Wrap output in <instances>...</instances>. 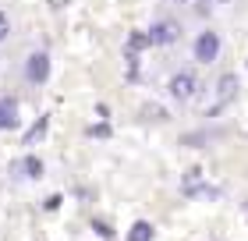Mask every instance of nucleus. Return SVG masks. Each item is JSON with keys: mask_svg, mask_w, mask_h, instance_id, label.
<instances>
[{"mask_svg": "<svg viewBox=\"0 0 248 241\" xmlns=\"http://www.w3.org/2000/svg\"><path fill=\"white\" fill-rule=\"evenodd\" d=\"M234 96H238V75H220V82H217V103L206 110V117H217Z\"/></svg>", "mask_w": 248, "mask_h": 241, "instance_id": "f257e3e1", "label": "nucleus"}, {"mask_svg": "<svg viewBox=\"0 0 248 241\" xmlns=\"http://www.w3.org/2000/svg\"><path fill=\"white\" fill-rule=\"evenodd\" d=\"M220 57V32H199V39H195V61L199 64H209V61H217Z\"/></svg>", "mask_w": 248, "mask_h": 241, "instance_id": "f03ea898", "label": "nucleus"}, {"mask_svg": "<svg viewBox=\"0 0 248 241\" xmlns=\"http://www.w3.org/2000/svg\"><path fill=\"white\" fill-rule=\"evenodd\" d=\"M149 36H153V47H170V43L181 39V25L170 21V18H163V21H156L149 29Z\"/></svg>", "mask_w": 248, "mask_h": 241, "instance_id": "7ed1b4c3", "label": "nucleus"}, {"mask_svg": "<svg viewBox=\"0 0 248 241\" xmlns=\"http://www.w3.org/2000/svg\"><path fill=\"white\" fill-rule=\"evenodd\" d=\"M25 78L32 85H39V82H46L50 78V57L46 53H29V61H25Z\"/></svg>", "mask_w": 248, "mask_h": 241, "instance_id": "20e7f679", "label": "nucleus"}, {"mask_svg": "<svg viewBox=\"0 0 248 241\" xmlns=\"http://www.w3.org/2000/svg\"><path fill=\"white\" fill-rule=\"evenodd\" d=\"M167 89H170L174 99H191V93H195V75H191V71H177Z\"/></svg>", "mask_w": 248, "mask_h": 241, "instance_id": "39448f33", "label": "nucleus"}, {"mask_svg": "<svg viewBox=\"0 0 248 241\" xmlns=\"http://www.w3.org/2000/svg\"><path fill=\"white\" fill-rule=\"evenodd\" d=\"M18 124V99L15 96H0V131Z\"/></svg>", "mask_w": 248, "mask_h": 241, "instance_id": "423d86ee", "label": "nucleus"}, {"mask_svg": "<svg viewBox=\"0 0 248 241\" xmlns=\"http://www.w3.org/2000/svg\"><path fill=\"white\" fill-rule=\"evenodd\" d=\"M153 224L149 220H135L131 224V231H128V241H153Z\"/></svg>", "mask_w": 248, "mask_h": 241, "instance_id": "0eeeda50", "label": "nucleus"}, {"mask_svg": "<svg viewBox=\"0 0 248 241\" xmlns=\"http://www.w3.org/2000/svg\"><path fill=\"white\" fill-rule=\"evenodd\" d=\"M46 128H50V117L43 113V117H39L36 124H32V128H29V135H25V145H36V142L43 139V135H46Z\"/></svg>", "mask_w": 248, "mask_h": 241, "instance_id": "6e6552de", "label": "nucleus"}, {"mask_svg": "<svg viewBox=\"0 0 248 241\" xmlns=\"http://www.w3.org/2000/svg\"><path fill=\"white\" fill-rule=\"evenodd\" d=\"M145 47H153V36H149V32H131V36H128V53H139V50H145Z\"/></svg>", "mask_w": 248, "mask_h": 241, "instance_id": "1a4fd4ad", "label": "nucleus"}, {"mask_svg": "<svg viewBox=\"0 0 248 241\" xmlns=\"http://www.w3.org/2000/svg\"><path fill=\"white\" fill-rule=\"evenodd\" d=\"M18 167L25 170V177H43V160H39V156H25Z\"/></svg>", "mask_w": 248, "mask_h": 241, "instance_id": "9d476101", "label": "nucleus"}, {"mask_svg": "<svg viewBox=\"0 0 248 241\" xmlns=\"http://www.w3.org/2000/svg\"><path fill=\"white\" fill-rule=\"evenodd\" d=\"M142 117H145V121H160V124H163V121H167V110H163V107H156V103H145V107H142Z\"/></svg>", "mask_w": 248, "mask_h": 241, "instance_id": "9b49d317", "label": "nucleus"}, {"mask_svg": "<svg viewBox=\"0 0 248 241\" xmlns=\"http://www.w3.org/2000/svg\"><path fill=\"white\" fill-rule=\"evenodd\" d=\"M93 231H99V238H103V241L114 238V231H110V224H107V220H96V224H93Z\"/></svg>", "mask_w": 248, "mask_h": 241, "instance_id": "f8f14e48", "label": "nucleus"}, {"mask_svg": "<svg viewBox=\"0 0 248 241\" xmlns=\"http://www.w3.org/2000/svg\"><path fill=\"white\" fill-rule=\"evenodd\" d=\"M89 135H93V139H110V128H107V124H93Z\"/></svg>", "mask_w": 248, "mask_h": 241, "instance_id": "ddd939ff", "label": "nucleus"}, {"mask_svg": "<svg viewBox=\"0 0 248 241\" xmlns=\"http://www.w3.org/2000/svg\"><path fill=\"white\" fill-rule=\"evenodd\" d=\"M64 199H61V195H50V199H46V209H57V206H61Z\"/></svg>", "mask_w": 248, "mask_h": 241, "instance_id": "4468645a", "label": "nucleus"}, {"mask_svg": "<svg viewBox=\"0 0 248 241\" xmlns=\"http://www.w3.org/2000/svg\"><path fill=\"white\" fill-rule=\"evenodd\" d=\"M4 36H7V15L0 11V39H4Z\"/></svg>", "mask_w": 248, "mask_h": 241, "instance_id": "2eb2a0df", "label": "nucleus"}, {"mask_svg": "<svg viewBox=\"0 0 248 241\" xmlns=\"http://www.w3.org/2000/svg\"><path fill=\"white\" fill-rule=\"evenodd\" d=\"M174 4H188V0H174Z\"/></svg>", "mask_w": 248, "mask_h": 241, "instance_id": "dca6fc26", "label": "nucleus"}, {"mask_svg": "<svg viewBox=\"0 0 248 241\" xmlns=\"http://www.w3.org/2000/svg\"><path fill=\"white\" fill-rule=\"evenodd\" d=\"M217 4H227V0H217Z\"/></svg>", "mask_w": 248, "mask_h": 241, "instance_id": "f3484780", "label": "nucleus"}]
</instances>
